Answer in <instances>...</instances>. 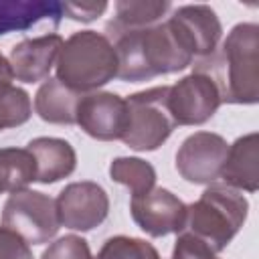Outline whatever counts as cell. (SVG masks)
I'll use <instances>...</instances> for the list:
<instances>
[{
    "instance_id": "cell-2",
    "label": "cell",
    "mask_w": 259,
    "mask_h": 259,
    "mask_svg": "<svg viewBox=\"0 0 259 259\" xmlns=\"http://www.w3.org/2000/svg\"><path fill=\"white\" fill-rule=\"evenodd\" d=\"M194 71L214 81L221 101L255 103L259 97V26L253 22L237 24L221 51L202 59Z\"/></svg>"
},
{
    "instance_id": "cell-1",
    "label": "cell",
    "mask_w": 259,
    "mask_h": 259,
    "mask_svg": "<svg viewBox=\"0 0 259 259\" xmlns=\"http://www.w3.org/2000/svg\"><path fill=\"white\" fill-rule=\"evenodd\" d=\"M105 36L115 49L117 77L123 81H144L174 73L188 67L194 59L170 18L148 28L105 30Z\"/></svg>"
},
{
    "instance_id": "cell-9",
    "label": "cell",
    "mask_w": 259,
    "mask_h": 259,
    "mask_svg": "<svg viewBox=\"0 0 259 259\" xmlns=\"http://www.w3.org/2000/svg\"><path fill=\"white\" fill-rule=\"evenodd\" d=\"M229 146L227 142L208 132H198L184 140L176 154V170L180 176L194 184H208L221 176Z\"/></svg>"
},
{
    "instance_id": "cell-27",
    "label": "cell",
    "mask_w": 259,
    "mask_h": 259,
    "mask_svg": "<svg viewBox=\"0 0 259 259\" xmlns=\"http://www.w3.org/2000/svg\"><path fill=\"white\" fill-rule=\"evenodd\" d=\"M12 79H14L12 67H10L8 59H4L0 53V97H4L12 89Z\"/></svg>"
},
{
    "instance_id": "cell-14",
    "label": "cell",
    "mask_w": 259,
    "mask_h": 259,
    "mask_svg": "<svg viewBox=\"0 0 259 259\" xmlns=\"http://www.w3.org/2000/svg\"><path fill=\"white\" fill-rule=\"evenodd\" d=\"M61 18L63 2L57 0H0V36L28 30L45 20H51L57 26Z\"/></svg>"
},
{
    "instance_id": "cell-24",
    "label": "cell",
    "mask_w": 259,
    "mask_h": 259,
    "mask_svg": "<svg viewBox=\"0 0 259 259\" xmlns=\"http://www.w3.org/2000/svg\"><path fill=\"white\" fill-rule=\"evenodd\" d=\"M170 259H217V257H214V251L206 243L192 237L190 233L180 231V237L176 239Z\"/></svg>"
},
{
    "instance_id": "cell-8",
    "label": "cell",
    "mask_w": 259,
    "mask_h": 259,
    "mask_svg": "<svg viewBox=\"0 0 259 259\" xmlns=\"http://www.w3.org/2000/svg\"><path fill=\"white\" fill-rule=\"evenodd\" d=\"M75 123L95 140H121L127 127L125 99L115 93L81 95L75 109Z\"/></svg>"
},
{
    "instance_id": "cell-4",
    "label": "cell",
    "mask_w": 259,
    "mask_h": 259,
    "mask_svg": "<svg viewBox=\"0 0 259 259\" xmlns=\"http://www.w3.org/2000/svg\"><path fill=\"white\" fill-rule=\"evenodd\" d=\"M247 198L231 186H210L186 206L184 233L206 243L214 253L223 251L247 219Z\"/></svg>"
},
{
    "instance_id": "cell-3",
    "label": "cell",
    "mask_w": 259,
    "mask_h": 259,
    "mask_svg": "<svg viewBox=\"0 0 259 259\" xmlns=\"http://www.w3.org/2000/svg\"><path fill=\"white\" fill-rule=\"evenodd\" d=\"M117 77V55L105 34L81 30L71 34L57 57V79L77 93L93 91Z\"/></svg>"
},
{
    "instance_id": "cell-15",
    "label": "cell",
    "mask_w": 259,
    "mask_h": 259,
    "mask_svg": "<svg viewBox=\"0 0 259 259\" xmlns=\"http://www.w3.org/2000/svg\"><path fill=\"white\" fill-rule=\"evenodd\" d=\"M36 164V180L42 184L57 182L75 170L77 156L69 142L59 138H36L26 144Z\"/></svg>"
},
{
    "instance_id": "cell-16",
    "label": "cell",
    "mask_w": 259,
    "mask_h": 259,
    "mask_svg": "<svg viewBox=\"0 0 259 259\" xmlns=\"http://www.w3.org/2000/svg\"><path fill=\"white\" fill-rule=\"evenodd\" d=\"M221 178L231 188H243L249 192L257 190V134L239 138L229 148L221 168Z\"/></svg>"
},
{
    "instance_id": "cell-6",
    "label": "cell",
    "mask_w": 259,
    "mask_h": 259,
    "mask_svg": "<svg viewBox=\"0 0 259 259\" xmlns=\"http://www.w3.org/2000/svg\"><path fill=\"white\" fill-rule=\"evenodd\" d=\"M2 223L22 241L32 245L51 241L61 227L57 202L42 192L26 188L10 194L4 204Z\"/></svg>"
},
{
    "instance_id": "cell-26",
    "label": "cell",
    "mask_w": 259,
    "mask_h": 259,
    "mask_svg": "<svg viewBox=\"0 0 259 259\" xmlns=\"http://www.w3.org/2000/svg\"><path fill=\"white\" fill-rule=\"evenodd\" d=\"M107 8V2H63V14H67L73 20L91 22L97 16H101Z\"/></svg>"
},
{
    "instance_id": "cell-25",
    "label": "cell",
    "mask_w": 259,
    "mask_h": 259,
    "mask_svg": "<svg viewBox=\"0 0 259 259\" xmlns=\"http://www.w3.org/2000/svg\"><path fill=\"white\" fill-rule=\"evenodd\" d=\"M0 259H32L28 243L4 225L0 227Z\"/></svg>"
},
{
    "instance_id": "cell-23",
    "label": "cell",
    "mask_w": 259,
    "mask_h": 259,
    "mask_svg": "<svg viewBox=\"0 0 259 259\" xmlns=\"http://www.w3.org/2000/svg\"><path fill=\"white\" fill-rule=\"evenodd\" d=\"M40 259H91V251L85 239L67 235L59 241H55Z\"/></svg>"
},
{
    "instance_id": "cell-18",
    "label": "cell",
    "mask_w": 259,
    "mask_h": 259,
    "mask_svg": "<svg viewBox=\"0 0 259 259\" xmlns=\"http://www.w3.org/2000/svg\"><path fill=\"white\" fill-rule=\"evenodd\" d=\"M32 180H36V164L26 148L0 150V194L24 190V186Z\"/></svg>"
},
{
    "instance_id": "cell-19",
    "label": "cell",
    "mask_w": 259,
    "mask_h": 259,
    "mask_svg": "<svg viewBox=\"0 0 259 259\" xmlns=\"http://www.w3.org/2000/svg\"><path fill=\"white\" fill-rule=\"evenodd\" d=\"M170 8L168 2H117L115 18L105 30H136L154 26Z\"/></svg>"
},
{
    "instance_id": "cell-21",
    "label": "cell",
    "mask_w": 259,
    "mask_h": 259,
    "mask_svg": "<svg viewBox=\"0 0 259 259\" xmlns=\"http://www.w3.org/2000/svg\"><path fill=\"white\" fill-rule=\"evenodd\" d=\"M95 259H160V255L150 243L142 239L111 237L103 243Z\"/></svg>"
},
{
    "instance_id": "cell-10",
    "label": "cell",
    "mask_w": 259,
    "mask_h": 259,
    "mask_svg": "<svg viewBox=\"0 0 259 259\" xmlns=\"http://www.w3.org/2000/svg\"><path fill=\"white\" fill-rule=\"evenodd\" d=\"M59 223L75 231H91L101 225L109 210L107 194L95 182H73L57 196Z\"/></svg>"
},
{
    "instance_id": "cell-12",
    "label": "cell",
    "mask_w": 259,
    "mask_h": 259,
    "mask_svg": "<svg viewBox=\"0 0 259 259\" xmlns=\"http://www.w3.org/2000/svg\"><path fill=\"white\" fill-rule=\"evenodd\" d=\"M63 38L59 34H45L36 38H26L10 51L12 75L24 83H36L49 77L57 57L63 49Z\"/></svg>"
},
{
    "instance_id": "cell-20",
    "label": "cell",
    "mask_w": 259,
    "mask_h": 259,
    "mask_svg": "<svg viewBox=\"0 0 259 259\" xmlns=\"http://www.w3.org/2000/svg\"><path fill=\"white\" fill-rule=\"evenodd\" d=\"M109 174L115 182L125 184L132 190V196H138V194H144V192L152 190L154 182H156L154 168L148 162L140 160V158H117V160H113V164L109 168Z\"/></svg>"
},
{
    "instance_id": "cell-5",
    "label": "cell",
    "mask_w": 259,
    "mask_h": 259,
    "mask_svg": "<svg viewBox=\"0 0 259 259\" xmlns=\"http://www.w3.org/2000/svg\"><path fill=\"white\" fill-rule=\"evenodd\" d=\"M125 107L127 127L121 140L134 150H156L176 125L168 109V85L130 95Z\"/></svg>"
},
{
    "instance_id": "cell-13",
    "label": "cell",
    "mask_w": 259,
    "mask_h": 259,
    "mask_svg": "<svg viewBox=\"0 0 259 259\" xmlns=\"http://www.w3.org/2000/svg\"><path fill=\"white\" fill-rule=\"evenodd\" d=\"M170 22L178 28L184 42L192 51V55L208 57L214 53L219 38H221V22L214 14V10L206 4H194V6H180L172 16Z\"/></svg>"
},
{
    "instance_id": "cell-11",
    "label": "cell",
    "mask_w": 259,
    "mask_h": 259,
    "mask_svg": "<svg viewBox=\"0 0 259 259\" xmlns=\"http://www.w3.org/2000/svg\"><path fill=\"white\" fill-rule=\"evenodd\" d=\"M130 208L136 225L152 237H164L184 229L186 204L164 188H152L132 196Z\"/></svg>"
},
{
    "instance_id": "cell-7",
    "label": "cell",
    "mask_w": 259,
    "mask_h": 259,
    "mask_svg": "<svg viewBox=\"0 0 259 259\" xmlns=\"http://www.w3.org/2000/svg\"><path fill=\"white\" fill-rule=\"evenodd\" d=\"M221 103V93L214 81L200 71H194L168 87V109L178 125L204 123L214 115Z\"/></svg>"
},
{
    "instance_id": "cell-17",
    "label": "cell",
    "mask_w": 259,
    "mask_h": 259,
    "mask_svg": "<svg viewBox=\"0 0 259 259\" xmlns=\"http://www.w3.org/2000/svg\"><path fill=\"white\" fill-rule=\"evenodd\" d=\"M81 99V93L69 89L59 79H49L40 85L34 97L36 113L49 123H75V109Z\"/></svg>"
},
{
    "instance_id": "cell-22",
    "label": "cell",
    "mask_w": 259,
    "mask_h": 259,
    "mask_svg": "<svg viewBox=\"0 0 259 259\" xmlns=\"http://www.w3.org/2000/svg\"><path fill=\"white\" fill-rule=\"evenodd\" d=\"M30 117V99L28 93L12 87L4 97H0V132L6 127H16L28 121Z\"/></svg>"
}]
</instances>
